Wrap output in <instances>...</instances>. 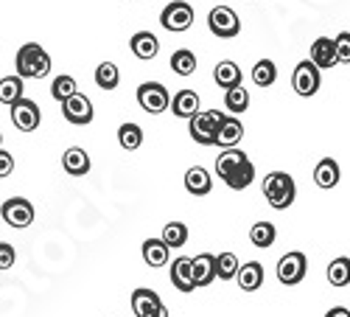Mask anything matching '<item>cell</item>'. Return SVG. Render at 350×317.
I'll return each instance as SVG.
<instances>
[{"instance_id": "cell-26", "label": "cell", "mask_w": 350, "mask_h": 317, "mask_svg": "<svg viewBox=\"0 0 350 317\" xmlns=\"http://www.w3.org/2000/svg\"><path fill=\"white\" fill-rule=\"evenodd\" d=\"M275 236H278V230H275L272 222H255V225L250 227V242H252L255 247H260V250L272 247V244H275Z\"/></svg>"}, {"instance_id": "cell-25", "label": "cell", "mask_w": 350, "mask_h": 317, "mask_svg": "<svg viewBox=\"0 0 350 317\" xmlns=\"http://www.w3.org/2000/svg\"><path fill=\"white\" fill-rule=\"evenodd\" d=\"M213 79H216V84H219V88L230 90V88H236V84H241V68H239L236 62L224 60V62H219V65H216V71H213Z\"/></svg>"}, {"instance_id": "cell-2", "label": "cell", "mask_w": 350, "mask_h": 317, "mask_svg": "<svg viewBox=\"0 0 350 317\" xmlns=\"http://www.w3.org/2000/svg\"><path fill=\"white\" fill-rule=\"evenodd\" d=\"M17 76L20 79H45L51 73V56L42 45L37 42H25L20 51H17Z\"/></svg>"}, {"instance_id": "cell-8", "label": "cell", "mask_w": 350, "mask_h": 317, "mask_svg": "<svg viewBox=\"0 0 350 317\" xmlns=\"http://www.w3.org/2000/svg\"><path fill=\"white\" fill-rule=\"evenodd\" d=\"M168 101H171L168 90L163 88V84H157V81H146V84H140V88H137V104L146 112H149V115L165 112L168 110Z\"/></svg>"}, {"instance_id": "cell-39", "label": "cell", "mask_w": 350, "mask_h": 317, "mask_svg": "<svg viewBox=\"0 0 350 317\" xmlns=\"http://www.w3.org/2000/svg\"><path fill=\"white\" fill-rule=\"evenodd\" d=\"M12 171H14V157H12V152L0 149V177H9Z\"/></svg>"}, {"instance_id": "cell-24", "label": "cell", "mask_w": 350, "mask_h": 317, "mask_svg": "<svg viewBox=\"0 0 350 317\" xmlns=\"http://www.w3.org/2000/svg\"><path fill=\"white\" fill-rule=\"evenodd\" d=\"M168 255H171V250L163 244V239H146L143 242V262L149 264V267L168 264Z\"/></svg>"}, {"instance_id": "cell-16", "label": "cell", "mask_w": 350, "mask_h": 317, "mask_svg": "<svg viewBox=\"0 0 350 317\" xmlns=\"http://www.w3.org/2000/svg\"><path fill=\"white\" fill-rule=\"evenodd\" d=\"M168 110L177 115V118H193V115L199 112V96L196 90H180V93H174V99L168 101Z\"/></svg>"}, {"instance_id": "cell-32", "label": "cell", "mask_w": 350, "mask_h": 317, "mask_svg": "<svg viewBox=\"0 0 350 317\" xmlns=\"http://www.w3.org/2000/svg\"><path fill=\"white\" fill-rule=\"evenodd\" d=\"M275 79H278V68H275L272 60L255 62V68H252V81L258 84V88H272Z\"/></svg>"}, {"instance_id": "cell-6", "label": "cell", "mask_w": 350, "mask_h": 317, "mask_svg": "<svg viewBox=\"0 0 350 317\" xmlns=\"http://www.w3.org/2000/svg\"><path fill=\"white\" fill-rule=\"evenodd\" d=\"M160 23H163L165 31H171V34L188 31V28L193 25V9H191V3H185V0H174V3H168L163 9Z\"/></svg>"}, {"instance_id": "cell-12", "label": "cell", "mask_w": 350, "mask_h": 317, "mask_svg": "<svg viewBox=\"0 0 350 317\" xmlns=\"http://www.w3.org/2000/svg\"><path fill=\"white\" fill-rule=\"evenodd\" d=\"M40 107L31 101V99H17L12 104V124L20 129V132H34L40 127Z\"/></svg>"}, {"instance_id": "cell-3", "label": "cell", "mask_w": 350, "mask_h": 317, "mask_svg": "<svg viewBox=\"0 0 350 317\" xmlns=\"http://www.w3.org/2000/svg\"><path fill=\"white\" fill-rule=\"evenodd\" d=\"M264 196L275 211H286L291 203H295L297 186L286 171H272V175H267V180H264Z\"/></svg>"}, {"instance_id": "cell-20", "label": "cell", "mask_w": 350, "mask_h": 317, "mask_svg": "<svg viewBox=\"0 0 350 317\" xmlns=\"http://www.w3.org/2000/svg\"><path fill=\"white\" fill-rule=\"evenodd\" d=\"M171 283L177 286L180 292H193L196 286H193V272H191V258L180 255V258H174V264H171Z\"/></svg>"}, {"instance_id": "cell-5", "label": "cell", "mask_w": 350, "mask_h": 317, "mask_svg": "<svg viewBox=\"0 0 350 317\" xmlns=\"http://www.w3.org/2000/svg\"><path fill=\"white\" fill-rule=\"evenodd\" d=\"M208 28H211V34L219 37V40H232L241 31V20L230 6H216L208 14Z\"/></svg>"}, {"instance_id": "cell-37", "label": "cell", "mask_w": 350, "mask_h": 317, "mask_svg": "<svg viewBox=\"0 0 350 317\" xmlns=\"http://www.w3.org/2000/svg\"><path fill=\"white\" fill-rule=\"evenodd\" d=\"M334 51H336V65H339V62L350 65V31H342V34L334 40Z\"/></svg>"}, {"instance_id": "cell-13", "label": "cell", "mask_w": 350, "mask_h": 317, "mask_svg": "<svg viewBox=\"0 0 350 317\" xmlns=\"http://www.w3.org/2000/svg\"><path fill=\"white\" fill-rule=\"evenodd\" d=\"M132 312L137 317H168V309L163 306L160 295L152 290H143V286L132 292Z\"/></svg>"}, {"instance_id": "cell-4", "label": "cell", "mask_w": 350, "mask_h": 317, "mask_svg": "<svg viewBox=\"0 0 350 317\" xmlns=\"http://www.w3.org/2000/svg\"><path fill=\"white\" fill-rule=\"evenodd\" d=\"M224 121V112L219 110H199L191 118V138L199 143V147H213L216 143V129Z\"/></svg>"}, {"instance_id": "cell-31", "label": "cell", "mask_w": 350, "mask_h": 317, "mask_svg": "<svg viewBox=\"0 0 350 317\" xmlns=\"http://www.w3.org/2000/svg\"><path fill=\"white\" fill-rule=\"evenodd\" d=\"M23 88L25 84H23L20 76H3L0 79V101L12 107L17 99H23Z\"/></svg>"}, {"instance_id": "cell-1", "label": "cell", "mask_w": 350, "mask_h": 317, "mask_svg": "<svg viewBox=\"0 0 350 317\" xmlns=\"http://www.w3.org/2000/svg\"><path fill=\"white\" fill-rule=\"evenodd\" d=\"M216 175L232 188V191H244L252 180H255V166L252 160L247 157V152L241 149H224L219 157H216Z\"/></svg>"}, {"instance_id": "cell-28", "label": "cell", "mask_w": 350, "mask_h": 317, "mask_svg": "<svg viewBox=\"0 0 350 317\" xmlns=\"http://www.w3.org/2000/svg\"><path fill=\"white\" fill-rule=\"evenodd\" d=\"M118 81H121V71L115 62H101L96 68V84L101 90H115L118 88Z\"/></svg>"}, {"instance_id": "cell-21", "label": "cell", "mask_w": 350, "mask_h": 317, "mask_svg": "<svg viewBox=\"0 0 350 317\" xmlns=\"http://www.w3.org/2000/svg\"><path fill=\"white\" fill-rule=\"evenodd\" d=\"M236 281H239V286L244 292H255V290L264 286V267H260L258 262H247V264L239 267Z\"/></svg>"}, {"instance_id": "cell-10", "label": "cell", "mask_w": 350, "mask_h": 317, "mask_svg": "<svg viewBox=\"0 0 350 317\" xmlns=\"http://www.w3.org/2000/svg\"><path fill=\"white\" fill-rule=\"evenodd\" d=\"M62 115H65V121L73 124V127H87L93 121L96 110H93V101L87 99L84 93H76L68 101H62Z\"/></svg>"}, {"instance_id": "cell-40", "label": "cell", "mask_w": 350, "mask_h": 317, "mask_svg": "<svg viewBox=\"0 0 350 317\" xmlns=\"http://www.w3.org/2000/svg\"><path fill=\"white\" fill-rule=\"evenodd\" d=\"M325 317H350V309H345V306H334Z\"/></svg>"}, {"instance_id": "cell-27", "label": "cell", "mask_w": 350, "mask_h": 317, "mask_svg": "<svg viewBox=\"0 0 350 317\" xmlns=\"http://www.w3.org/2000/svg\"><path fill=\"white\" fill-rule=\"evenodd\" d=\"M163 244L171 250V247H185L188 244V225H183V222H168L165 227H163Z\"/></svg>"}, {"instance_id": "cell-34", "label": "cell", "mask_w": 350, "mask_h": 317, "mask_svg": "<svg viewBox=\"0 0 350 317\" xmlns=\"http://www.w3.org/2000/svg\"><path fill=\"white\" fill-rule=\"evenodd\" d=\"M79 93V84H76V79L73 76H56L53 79V84H51V96L56 99V101H68L70 96H76Z\"/></svg>"}, {"instance_id": "cell-30", "label": "cell", "mask_w": 350, "mask_h": 317, "mask_svg": "<svg viewBox=\"0 0 350 317\" xmlns=\"http://www.w3.org/2000/svg\"><path fill=\"white\" fill-rule=\"evenodd\" d=\"M328 281L331 286H347L350 283V258L339 255L328 264Z\"/></svg>"}, {"instance_id": "cell-19", "label": "cell", "mask_w": 350, "mask_h": 317, "mask_svg": "<svg viewBox=\"0 0 350 317\" xmlns=\"http://www.w3.org/2000/svg\"><path fill=\"white\" fill-rule=\"evenodd\" d=\"M129 48L137 60H154L160 53V40L152 34V31H137L132 40H129Z\"/></svg>"}, {"instance_id": "cell-35", "label": "cell", "mask_w": 350, "mask_h": 317, "mask_svg": "<svg viewBox=\"0 0 350 317\" xmlns=\"http://www.w3.org/2000/svg\"><path fill=\"white\" fill-rule=\"evenodd\" d=\"M118 143H121L126 152L140 149V143H143V129H140L137 124H121V129H118Z\"/></svg>"}, {"instance_id": "cell-22", "label": "cell", "mask_w": 350, "mask_h": 317, "mask_svg": "<svg viewBox=\"0 0 350 317\" xmlns=\"http://www.w3.org/2000/svg\"><path fill=\"white\" fill-rule=\"evenodd\" d=\"M185 188H188L193 196H205V194H211V188H213V177H211L202 166H191V168L185 171Z\"/></svg>"}, {"instance_id": "cell-33", "label": "cell", "mask_w": 350, "mask_h": 317, "mask_svg": "<svg viewBox=\"0 0 350 317\" xmlns=\"http://www.w3.org/2000/svg\"><path fill=\"white\" fill-rule=\"evenodd\" d=\"M224 107H227L232 115L244 112V110L250 107V93H247V88H241V84H236V88H230V90L224 93Z\"/></svg>"}, {"instance_id": "cell-38", "label": "cell", "mask_w": 350, "mask_h": 317, "mask_svg": "<svg viewBox=\"0 0 350 317\" xmlns=\"http://www.w3.org/2000/svg\"><path fill=\"white\" fill-rule=\"evenodd\" d=\"M17 262V253L9 242H0V270H12Z\"/></svg>"}, {"instance_id": "cell-41", "label": "cell", "mask_w": 350, "mask_h": 317, "mask_svg": "<svg viewBox=\"0 0 350 317\" xmlns=\"http://www.w3.org/2000/svg\"><path fill=\"white\" fill-rule=\"evenodd\" d=\"M0 149H3V132H0Z\"/></svg>"}, {"instance_id": "cell-9", "label": "cell", "mask_w": 350, "mask_h": 317, "mask_svg": "<svg viewBox=\"0 0 350 317\" xmlns=\"http://www.w3.org/2000/svg\"><path fill=\"white\" fill-rule=\"evenodd\" d=\"M319 84L323 81H319V68L314 62H300L295 68V73H291V88H295V93L303 96V99L317 96Z\"/></svg>"}, {"instance_id": "cell-14", "label": "cell", "mask_w": 350, "mask_h": 317, "mask_svg": "<svg viewBox=\"0 0 350 317\" xmlns=\"http://www.w3.org/2000/svg\"><path fill=\"white\" fill-rule=\"evenodd\" d=\"M241 138H244V124H241L239 118H232V115H224V121H221L219 129H216V143H213V147L232 149Z\"/></svg>"}, {"instance_id": "cell-29", "label": "cell", "mask_w": 350, "mask_h": 317, "mask_svg": "<svg viewBox=\"0 0 350 317\" xmlns=\"http://www.w3.org/2000/svg\"><path fill=\"white\" fill-rule=\"evenodd\" d=\"M171 71L177 73V76H191V73L196 71V56H193V51H188V48L174 51V53H171Z\"/></svg>"}, {"instance_id": "cell-11", "label": "cell", "mask_w": 350, "mask_h": 317, "mask_svg": "<svg viewBox=\"0 0 350 317\" xmlns=\"http://www.w3.org/2000/svg\"><path fill=\"white\" fill-rule=\"evenodd\" d=\"M0 216H3L12 227L23 230V227H28L34 222V205L28 203V199H23V196H12V199L3 203V208H0Z\"/></svg>"}, {"instance_id": "cell-17", "label": "cell", "mask_w": 350, "mask_h": 317, "mask_svg": "<svg viewBox=\"0 0 350 317\" xmlns=\"http://www.w3.org/2000/svg\"><path fill=\"white\" fill-rule=\"evenodd\" d=\"M339 177H342V171H339V163L334 157H323V160L317 163V168H314V183L319 188H325V191L336 188L339 186Z\"/></svg>"}, {"instance_id": "cell-18", "label": "cell", "mask_w": 350, "mask_h": 317, "mask_svg": "<svg viewBox=\"0 0 350 317\" xmlns=\"http://www.w3.org/2000/svg\"><path fill=\"white\" fill-rule=\"evenodd\" d=\"M311 62H314L319 71H331V68L336 65L334 40H328V37H319V40H314V45H311Z\"/></svg>"}, {"instance_id": "cell-15", "label": "cell", "mask_w": 350, "mask_h": 317, "mask_svg": "<svg viewBox=\"0 0 350 317\" xmlns=\"http://www.w3.org/2000/svg\"><path fill=\"white\" fill-rule=\"evenodd\" d=\"M191 272H193V286H208L216 281V255L202 253L191 258Z\"/></svg>"}, {"instance_id": "cell-7", "label": "cell", "mask_w": 350, "mask_h": 317, "mask_svg": "<svg viewBox=\"0 0 350 317\" xmlns=\"http://www.w3.org/2000/svg\"><path fill=\"white\" fill-rule=\"evenodd\" d=\"M308 272V258L306 253L295 250V253H286L280 262H278V281L286 286H297Z\"/></svg>"}, {"instance_id": "cell-36", "label": "cell", "mask_w": 350, "mask_h": 317, "mask_svg": "<svg viewBox=\"0 0 350 317\" xmlns=\"http://www.w3.org/2000/svg\"><path fill=\"white\" fill-rule=\"evenodd\" d=\"M239 258H236V253H221V255H216V278H221V281H232L236 278V272H239Z\"/></svg>"}, {"instance_id": "cell-23", "label": "cell", "mask_w": 350, "mask_h": 317, "mask_svg": "<svg viewBox=\"0 0 350 317\" xmlns=\"http://www.w3.org/2000/svg\"><path fill=\"white\" fill-rule=\"evenodd\" d=\"M62 168L68 171V175H73V177H81V175L90 171V157H87V152L81 147H70L62 155Z\"/></svg>"}]
</instances>
